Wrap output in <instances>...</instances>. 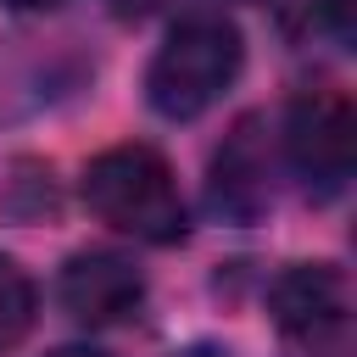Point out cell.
<instances>
[{"mask_svg":"<svg viewBox=\"0 0 357 357\" xmlns=\"http://www.w3.org/2000/svg\"><path fill=\"white\" fill-rule=\"evenodd\" d=\"M56 301H61V312H67L73 324L100 329V324L128 318V312L145 301V279H139V268H134L128 257H117V251H78V257H67L61 273H56Z\"/></svg>","mask_w":357,"mask_h":357,"instance_id":"cell-5","label":"cell"},{"mask_svg":"<svg viewBox=\"0 0 357 357\" xmlns=\"http://www.w3.org/2000/svg\"><path fill=\"white\" fill-rule=\"evenodd\" d=\"M206 201L218 218L229 223H257L273 201V178H268V134L257 117H240L234 134L218 145L212 156V178H206Z\"/></svg>","mask_w":357,"mask_h":357,"instance_id":"cell-6","label":"cell"},{"mask_svg":"<svg viewBox=\"0 0 357 357\" xmlns=\"http://www.w3.org/2000/svg\"><path fill=\"white\" fill-rule=\"evenodd\" d=\"M6 11H61V6H73V0H0Z\"/></svg>","mask_w":357,"mask_h":357,"instance_id":"cell-9","label":"cell"},{"mask_svg":"<svg viewBox=\"0 0 357 357\" xmlns=\"http://www.w3.org/2000/svg\"><path fill=\"white\" fill-rule=\"evenodd\" d=\"M284 156L296 167V178L329 201L346 190L351 178V156H357V117L351 100L340 89H307L290 100L284 112Z\"/></svg>","mask_w":357,"mask_h":357,"instance_id":"cell-3","label":"cell"},{"mask_svg":"<svg viewBox=\"0 0 357 357\" xmlns=\"http://www.w3.org/2000/svg\"><path fill=\"white\" fill-rule=\"evenodd\" d=\"M33 312H39V296H33V279L0 257V351H11L28 329H33Z\"/></svg>","mask_w":357,"mask_h":357,"instance_id":"cell-7","label":"cell"},{"mask_svg":"<svg viewBox=\"0 0 357 357\" xmlns=\"http://www.w3.org/2000/svg\"><path fill=\"white\" fill-rule=\"evenodd\" d=\"M84 206L112 223L117 234L173 245L184 240V201L173 184V167L151 145H112L84 167Z\"/></svg>","mask_w":357,"mask_h":357,"instance_id":"cell-2","label":"cell"},{"mask_svg":"<svg viewBox=\"0 0 357 357\" xmlns=\"http://www.w3.org/2000/svg\"><path fill=\"white\" fill-rule=\"evenodd\" d=\"M240 61H245V45L229 17H212V11L184 17L145 67V100L156 117L190 123L223 100V89L240 78Z\"/></svg>","mask_w":357,"mask_h":357,"instance_id":"cell-1","label":"cell"},{"mask_svg":"<svg viewBox=\"0 0 357 357\" xmlns=\"http://www.w3.org/2000/svg\"><path fill=\"white\" fill-rule=\"evenodd\" d=\"M50 357H106V351H89V346H67V351H50Z\"/></svg>","mask_w":357,"mask_h":357,"instance_id":"cell-10","label":"cell"},{"mask_svg":"<svg viewBox=\"0 0 357 357\" xmlns=\"http://www.w3.org/2000/svg\"><path fill=\"white\" fill-rule=\"evenodd\" d=\"M268 312L279 335L301 346H324L346 329V273L335 262H290L268 290Z\"/></svg>","mask_w":357,"mask_h":357,"instance_id":"cell-4","label":"cell"},{"mask_svg":"<svg viewBox=\"0 0 357 357\" xmlns=\"http://www.w3.org/2000/svg\"><path fill=\"white\" fill-rule=\"evenodd\" d=\"M318 17L335 39H351V0H318Z\"/></svg>","mask_w":357,"mask_h":357,"instance_id":"cell-8","label":"cell"}]
</instances>
